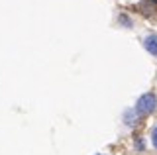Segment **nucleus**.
Here are the masks:
<instances>
[{
    "label": "nucleus",
    "mask_w": 157,
    "mask_h": 155,
    "mask_svg": "<svg viewBox=\"0 0 157 155\" xmlns=\"http://www.w3.org/2000/svg\"><path fill=\"white\" fill-rule=\"evenodd\" d=\"M134 110L137 112V116H140V118L155 114V112H157V96H155L153 93H145V94H141L140 98L136 100Z\"/></svg>",
    "instance_id": "1"
},
{
    "label": "nucleus",
    "mask_w": 157,
    "mask_h": 155,
    "mask_svg": "<svg viewBox=\"0 0 157 155\" xmlns=\"http://www.w3.org/2000/svg\"><path fill=\"white\" fill-rule=\"evenodd\" d=\"M144 49L151 57H157V33H147L144 37Z\"/></svg>",
    "instance_id": "2"
},
{
    "label": "nucleus",
    "mask_w": 157,
    "mask_h": 155,
    "mask_svg": "<svg viewBox=\"0 0 157 155\" xmlns=\"http://www.w3.org/2000/svg\"><path fill=\"white\" fill-rule=\"evenodd\" d=\"M124 124L128 128H136V126L140 124V116H137V112L134 108H128L124 112Z\"/></svg>",
    "instance_id": "3"
},
{
    "label": "nucleus",
    "mask_w": 157,
    "mask_h": 155,
    "mask_svg": "<svg viewBox=\"0 0 157 155\" xmlns=\"http://www.w3.org/2000/svg\"><path fill=\"white\" fill-rule=\"evenodd\" d=\"M149 139H151V145H153V149H157V124L151 128L149 132Z\"/></svg>",
    "instance_id": "4"
},
{
    "label": "nucleus",
    "mask_w": 157,
    "mask_h": 155,
    "mask_svg": "<svg viewBox=\"0 0 157 155\" xmlns=\"http://www.w3.org/2000/svg\"><path fill=\"white\" fill-rule=\"evenodd\" d=\"M96 155H102V153H96Z\"/></svg>",
    "instance_id": "5"
}]
</instances>
